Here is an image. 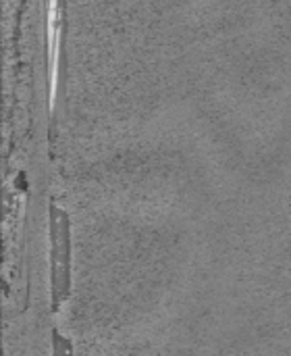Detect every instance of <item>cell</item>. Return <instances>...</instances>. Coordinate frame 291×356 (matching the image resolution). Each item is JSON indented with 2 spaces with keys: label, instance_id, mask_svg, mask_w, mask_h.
I'll return each mask as SVG.
<instances>
[{
  "label": "cell",
  "instance_id": "1",
  "mask_svg": "<svg viewBox=\"0 0 291 356\" xmlns=\"http://www.w3.org/2000/svg\"><path fill=\"white\" fill-rule=\"evenodd\" d=\"M50 271H52V309L58 311L71 288V234L63 211L50 213Z\"/></svg>",
  "mask_w": 291,
  "mask_h": 356
},
{
  "label": "cell",
  "instance_id": "2",
  "mask_svg": "<svg viewBox=\"0 0 291 356\" xmlns=\"http://www.w3.org/2000/svg\"><path fill=\"white\" fill-rule=\"evenodd\" d=\"M52 350H54V356H71L73 355V348L69 344L67 338H60L58 334L52 336Z\"/></svg>",
  "mask_w": 291,
  "mask_h": 356
}]
</instances>
